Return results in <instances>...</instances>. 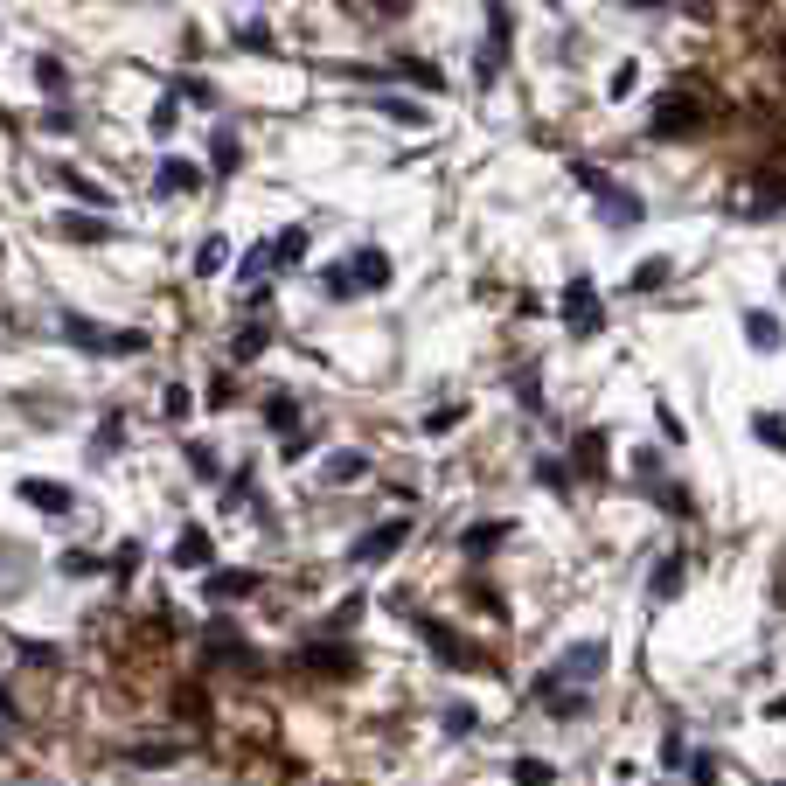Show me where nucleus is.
I'll list each match as a JSON object with an SVG mask.
<instances>
[{
  "label": "nucleus",
  "instance_id": "nucleus-1",
  "mask_svg": "<svg viewBox=\"0 0 786 786\" xmlns=\"http://www.w3.org/2000/svg\"><path fill=\"white\" fill-rule=\"evenodd\" d=\"M606 654H613L606 640H571V647H564V654H557V661H550V668L536 675V696H550V689H585V682H599V675H606Z\"/></svg>",
  "mask_w": 786,
  "mask_h": 786
},
{
  "label": "nucleus",
  "instance_id": "nucleus-2",
  "mask_svg": "<svg viewBox=\"0 0 786 786\" xmlns=\"http://www.w3.org/2000/svg\"><path fill=\"white\" fill-rule=\"evenodd\" d=\"M63 341H77V348H91V355H140V348H147V334H133V327L105 334L98 320H84V314H63Z\"/></svg>",
  "mask_w": 786,
  "mask_h": 786
},
{
  "label": "nucleus",
  "instance_id": "nucleus-3",
  "mask_svg": "<svg viewBox=\"0 0 786 786\" xmlns=\"http://www.w3.org/2000/svg\"><path fill=\"white\" fill-rule=\"evenodd\" d=\"M418 633H425V647H432L446 668H487V654H473V647L446 627V620H418Z\"/></svg>",
  "mask_w": 786,
  "mask_h": 786
},
{
  "label": "nucleus",
  "instance_id": "nucleus-4",
  "mask_svg": "<svg viewBox=\"0 0 786 786\" xmlns=\"http://www.w3.org/2000/svg\"><path fill=\"white\" fill-rule=\"evenodd\" d=\"M599 293H592V279H571V286H564V327H571V334H592V327H599Z\"/></svg>",
  "mask_w": 786,
  "mask_h": 786
},
{
  "label": "nucleus",
  "instance_id": "nucleus-5",
  "mask_svg": "<svg viewBox=\"0 0 786 786\" xmlns=\"http://www.w3.org/2000/svg\"><path fill=\"white\" fill-rule=\"evenodd\" d=\"M404 536H411V522H404V515H397V522H383V529H369V536H362V543H355V550H348V557H355V564H390V557H397V543H404Z\"/></svg>",
  "mask_w": 786,
  "mask_h": 786
},
{
  "label": "nucleus",
  "instance_id": "nucleus-6",
  "mask_svg": "<svg viewBox=\"0 0 786 786\" xmlns=\"http://www.w3.org/2000/svg\"><path fill=\"white\" fill-rule=\"evenodd\" d=\"M682 585H689V557H682V550H668V557L654 564V578H647V599H654V606H668V599H682Z\"/></svg>",
  "mask_w": 786,
  "mask_h": 786
},
{
  "label": "nucleus",
  "instance_id": "nucleus-7",
  "mask_svg": "<svg viewBox=\"0 0 786 786\" xmlns=\"http://www.w3.org/2000/svg\"><path fill=\"white\" fill-rule=\"evenodd\" d=\"M341 272H348V293H376V286H390V258H383V251H355Z\"/></svg>",
  "mask_w": 786,
  "mask_h": 786
},
{
  "label": "nucleus",
  "instance_id": "nucleus-8",
  "mask_svg": "<svg viewBox=\"0 0 786 786\" xmlns=\"http://www.w3.org/2000/svg\"><path fill=\"white\" fill-rule=\"evenodd\" d=\"M585 188H592V202L606 209V223H633V216H640V202H633V195H620V181H606V174H585Z\"/></svg>",
  "mask_w": 786,
  "mask_h": 786
},
{
  "label": "nucleus",
  "instance_id": "nucleus-9",
  "mask_svg": "<svg viewBox=\"0 0 786 786\" xmlns=\"http://www.w3.org/2000/svg\"><path fill=\"white\" fill-rule=\"evenodd\" d=\"M167 557H174L181 571H209V564H216V543H209V529H181Z\"/></svg>",
  "mask_w": 786,
  "mask_h": 786
},
{
  "label": "nucleus",
  "instance_id": "nucleus-10",
  "mask_svg": "<svg viewBox=\"0 0 786 786\" xmlns=\"http://www.w3.org/2000/svg\"><path fill=\"white\" fill-rule=\"evenodd\" d=\"M154 188H160V195H195V188H202V167H195V160H181V154H167V160H160V174H154Z\"/></svg>",
  "mask_w": 786,
  "mask_h": 786
},
{
  "label": "nucleus",
  "instance_id": "nucleus-11",
  "mask_svg": "<svg viewBox=\"0 0 786 786\" xmlns=\"http://www.w3.org/2000/svg\"><path fill=\"white\" fill-rule=\"evenodd\" d=\"M216 606H230V599H251L258 592V571H209V585H202Z\"/></svg>",
  "mask_w": 786,
  "mask_h": 786
},
{
  "label": "nucleus",
  "instance_id": "nucleus-12",
  "mask_svg": "<svg viewBox=\"0 0 786 786\" xmlns=\"http://www.w3.org/2000/svg\"><path fill=\"white\" fill-rule=\"evenodd\" d=\"M21 501L42 508V515H63V508H70V487H56V480H21Z\"/></svg>",
  "mask_w": 786,
  "mask_h": 786
},
{
  "label": "nucleus",
  "instance_id": "nucleus-13",
  "mask_svg": "<svg viewBox=\"0 0 786 786\" xmlns=\"http://www.w3.org/2000/svg\"><path fill=\"white\" fill-rule=\"evenodd\" d=\"M35 84H42V91H49V98H56V105H63V98H70V70H63V63H56V56H35Z\"/></svg>",
  "mask_w": 786,
  "mask_h": 786
},
{
  "label": "nucleus",
  "instance_id": "nucleus-14",
  "mask_svg": "<svg viewBox=\"0 0 786 786\" xmlns=\"http://www.w3.org/2000/svg\"><path fill=\"white\" fill-rule=\"evenodd\" d=\"M362 473H369V460H362V453H334V460L320 467V480H327V487H348V480H362Z\"/></svg>",
  "mask_w": 786,
  "mask_h": 786
},
{
  "label": "nucleus",
  "instance_id": "nucleus-15",
  "mask_svg": "<svg viewBox=\"0 0 786 786\" xmlns=\"http://www.w3.org/2000/svg\"><path fill=\"white\" fill-rule=\"evenodd\" d=\"M745 341H752V348H766V355H773V348H780L786 334H780V320H773V314H745Z\"/></svg>",
  "mask_w": 786,
  "mask_h": 786
},
{
  "label": "nucleus",
  "instance_id": "nucleus-16",
  "mask_svg": "<svg viewBox=\"0 0 786 786\" xmlns=\"http://www.w3.org/2000/svg\"><path fill=\"white\" fill-rule=\"evenodd\" d=\"M63 188H70L77 202H91V209H112V188H98V181H84L77 167H63Z\"/></svg>",
  "mask_w": 786,
  "mask_h": 786
},
{
  "label": "nucleus",
  "instance_id": "nucleus-17",
  "mask_svg": "<svg viewBox=\"0 0 786 786\" xmlns=\"http://www.w3.org/2000/svg\"><path fill=\"white\" fill-rule=\"evenodd\" d=\"M63 237H77V244H105V237H112V223H98V216H77V209H70V216H63Z\"/></svg>",
  "mask_w": 786,
  "mask_h": 786
},
{
  "label": "nucleus",
  "instance_id": "nucleus-18",
  "mask_svg": "<svg viewBox=\"0 0 786 786\" xmlns=\"http://www.w3.org/2000/svg\"><path fill=\"white\" fill-rule=\"evenodd\" d=\"M501 536H508V522H473V529L460 536V543H467V557H487V550H494Z\"/></svg>",
  "mask_w": 786,
  "mask_h": 786
},
{
  "label": "nucleus",
  "instance_id": "nucleus-19",
  "mask_svg": "<svg viewBox=\"0 0 786 786\" xmlns=\"http://www.w3.org/2000/svg\"><path fill=\"white\" fill-rule=\"evenodd\" d=\"M439 724H446V738H473V731H480V710H473V703H446Z\"/></svg>",
  "mask_w": 786,
  "mask_h": 786
},
{
  "label": "nucleus",
  "instance_id": "nucleus-20",
  "mask_svg": "<svg viewBox=\"0 0 786 786\" xmlns=\"http://www.w3.org/2000/svg\"><path fill=\"white\" fill-rule=\"evenodd\" d=\"M508 780H515V786H550V780H557V766H550V759H515V766H508Z\"/></svg>",
  "mask_w": 786,
  "mask_h": 786
},
{
  "label": "nucleus",
  "instance_id": "nucleus-21",
  "mask_svg": "<svg viewBox=\"0 0 786 786\" xmlns=\"http://www.w3.org/2000/svg\"><path fill=\"white\" fill-rule=\"evenodd\" d=\"M307 258V230H286V237H272V265H300Z\"/></svg>",
  "mask_w": 786,
  "mask_h": 786
},
{
  "label": "nucleus",
  "instance_id": "nucleus-22",
  "mask_svg": "<svg viewBox=\"0 0 786 786\" xmlns=\"http://www.w3.org/2000/svg\"><path fill=\"white\" fill-rule=\"evenodd\" d=\"M174 759H181V745H133V766H147V773L174 766Z\"/></svg>",
  "mask_w": 786,
  "mask_h": 786
},
{
  "label": "nucleus",
  "instance_id": "nucleus-23",
  "mask_svg": "<svg viewBox=\"0 0 786 786\" xmlns=\"http://www.w3.org/2000/svg\"><path fill=\"white\" fill-rule=\"evenodd\" d=\"M682 773H689V786H717V752H689Z\"/></svg>",
  "mask_w": 786,
  "mask_h": 786
},
{
  "label": "nucleus",
  "instance_id": "nucleus-24",
  "mask_svg": "<svg viewBox=\"0 0 786 786\" xmlns=\"http://www.w3.org/2000/svg\"><path fill=\"white\" fill-rule=\"evenodd\" d=\"M223 258H230V244H223V237H202V251H195V272L209 279V272H223Z\"/></svg>",
  "mask_w": 786,
  "mask_h": 786
},
{
  "label": "nucleus",
  "instance_id": "nucleus-25",
  "mask_svg": "<svg viewBox=\"0 0 786 786\" xmlns=\"http://www.w3.org/2000/svg\"><path fill=\"white\" fill-rule=\"evenodd\" d=\"M265 418H272V432H286V439H293V425H300V404H293V397H272V404H265Z\"/></svg>",
  "mask_w": 786,
  "mask_h": 786
},
{
  "label": "nucleus",
  "instance_id": "nucleus-26",
  "mask_svg": "<svg viewBox=\"0 0 786 786\" xmlns=\"http://www.w3.org/2000/svg\"><path fill=\"white\" fill-rule=\"evenodd\" d=\"M752 432H759V439H766L773 453H786V418H773V411H759V418H752Z\"/></svg>",
  "mask_w": 786,
  "mask_h": 786
},
{
  "label": "nucleus",
  "instance_id": "nucleus-27",
  "mask_svg": "<svg viewBox=\"0 0 786 786\" xmlns=\"http://www.w3.org/2000/svg\"><path fill=\"white\" fill-rule=\"evenodd\" d=\"M578 467H585V473L606 467V439H599V432H585V439H578Z\"/></svg>",
  "mask_w": 786,
  "mask_h": 786
},
{
  "label": "nucleus",
  "instance_id": "nucleus-28",
  "mask_svg": "<svg viewBox=\"0 0 786 786\" xmlns=\"http://www.w3.org/2000/svg\"><path fill=\"white\" fill-rule=\"evenodd\" d=\"M307 668H327V675H341V668H348V647H307Z\"/></svg>",
  "mask_w": 786,
  "mask_h": 786
},
{
  "label": "nucleus",
  "instance_id": "nucleus-29",
  "mask_svg": "<svg viewBox=\"0 0 786 786\" xmlns=\"http://www.w3.org/2000/svg\"><path fill=\"white\" fill-rule=\"evenodd\" d=\"M244 160V147H237V133H216V174H230Z\"/></svg>",
  "mask_w": 786,
  "mask_h": 786
},
{
  "label": "nucleus",
  "instance_id": "nucleus-30",
  "mask_svg": "<svg viewBox=\"0 0 786 786\" xmlns=\"http://www.w3.org/2000/svg\"><path fill=\"white\" fill-rule=\"evenodd\" d=\"M661 279H668V258H647V265L633 272V286H640V293H647V286H661Z\"/></svg>",
  "mask_w": 786,
  "mask_h": 786
},
{
  "label": "nucleus",
  "instance_id": "nucleus-31",
  "mask_svg": "<svg viewBox=\"0 0 786 786\" xmlns=\"http://www.w3.org/2000/svg\"><path fill=\"white\" fill-rule=\"evenodd\" d=\"M160 411H167V418H188V411H195V397H188V390H181V383H174V390H167V397H160Z\"/></svg>",
  "mask_w": 786,
  "mask_h": 786
},
{
  "label": "nucleus",
  "instance_id": "nucleus-32",
  "mask_svg": "<svg viewBox=\"0 0 786 786\" xmlns=\"http://www.w3.org/2000/svg\"><path fill=\"white\" fill-rule=\"evenodd\" d=\"M63 571H70V578H91L98 557H91V550H63Z\"/></svg>",
  "mask_w": 786,
  "mask_h": 786
},
{
  "label": "nucleus",
  "instance_id": "nucleus-33",
  "mask_svg": "<svg viewBox=\"0 0 786 786\" xmlns=\"http://www.w3.org/2000/svg\"><path fill=\"white\" fill-rule=\"evenodd\" d=\"M14 654H21V661H35V668H49V661H56V647H49V640H21Z\"/></svg>",
  "mask_w": 786,
  "mask_h": 786
},
{
  "label": "nucleus",
  "instance_id": "nucleus-34",
  "mask_svg": "<svg viewBox=\"0 0 786 786\" xmlns=\"http://www.w3.org/2000/svg\"><path fill=\"white\" fill-rule=\"evenodd\" d=\"M536 480H550V487H557V494H571V473L557 467V460H536Z\"/></svg>",
  "mask_w": 786,
  "mask_h": 786
},
{
  "label": "nucleus",
  "instance_id": "nucleus-35",
  "mask_svg": "<svg viewBox=\"0 0 786 786\" xmlns=\"http://www.w3.org/2000/svg\"><path fill=\"white\" fill-rule=\"evenodd\" d=\"M258 348H265V327H244V334H237V362H251Z\"/></svg>",
  "mask_w": 786,
  "mask_h": 786
},
{
  "label": "nucleus",
  "instance_id": "nucleus-36",
  "mask_svg": "<svg viewBox=\"0 0 786 786\" xmlns=\"http://www.w3.org/2000/svg\"><path fill=\"white\" fill-rule=\"evenodd\" d=\"M766 717H773V724H786V696H773V703H766Z\"/></svg>",
  "mask_w": 786,
  "mask_h": 786
}]
</instances>
